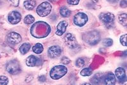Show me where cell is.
Listing matches in <instances>:
<instances>
[{
    "label": "cell",
    "mask_w": 127,
    "mask_h": 85,
    "mask_svg": "<svg viewBox=\"0 0 127 85\" xmlns=\"http://www.w3.org/2000/svg\"><path fill=\"white\" fill-rule=\"evenodd\" d=\"M100 20L103 22L105 27L108 28H111L114 27V16L113 13H102L100 14Z\"/></svg>",
    "instance_id": "obj_3"
},
{
    "label": "cell",
    "mask_w": 127,
    "mask_h": 85,
    "mask_svg": "<svg viewBox=\"0 0 127 85\" xmlns=\"http://www.w3.org/2000/svg\"><path fill=\"white\" fill-rule=\"evenodd\" d=\"M8 83V79L6 76H0V85H5Z\"/></svg>",
    "instance_id": "obj_22"
},
{
    "label": "cell",
    "mask_w": 127,
    "mask_h": 85,
    "mask_svg": "<svg viewBox=\"0 0 127 85\" xmlns=\"http://www.w3.org/2000/svg\"><path fill=\"white\" fill-rule=\"evenodd\" d=\"M6 71L11 74H17L20 71L19 62L16 60L11 61L6 64Z\"/></svg>",
    "instance_id": "obj_5"
},
{
    "label": "cell",
    "mask_w": 127,
    "mask_h": 85,
    "mask_svg": "<svg viewBox=\"0 0 127 85\" xmlns=\"http://www.w3.org/2000/svg\"><path fill=\"white\" fill-rule=\"evenodd\" d=\"M76 65L78 68H81V67H83L85 65V61L81 58H79V59H77L76 62Z\"/></svg>",
    "instance_id": "obj_24"
},
{
    "label": "cell",
    "mask_w": 127,
    "mask_h": 85,
    "mask_svg": "<svg viewBox=\"0 0 127 85\" xmlns=\"http://www.w3.org/2000/svg\"><path fill=\"white\" fill-rule=\"evenodd\" d=\"M113 43V41L111 39H105L103 42V44L106 47L111 46Z\"/></svg>",
    "instance_id": "obj_23"
},
{
    "label": "cell",
    "mask_w": 127,
    "mask_h": 85,
    "mask_svg": "<svg viewBox=\"0 0 127 85\" xmlns=\"http://www.w3.org/2000/svg\"><path fill=\"white\" fill-rule=\"evenodd\" d=\"M115 74L116 77L121 83L124 82L127 80L125 70L123 68H118L116 69Z\"/></svg>",
    "instance_id": "obj_12"
},
{
    "label": "cell",
    "mask_w": 127,
    "mask_h": 85,
    "mask_svg": "<svg viewBox=\"0 0 127 85\" xmlns=\"http://www.w3.org/2000/svg\"><path fill=\"white\" fill-rule=\"evenodd\" d=\"M83 39L87 43L91 45H94L99 42L100 36L97 31H92L84 35Z\"/></svg>",
    "instance_id": "obj_2"
},
{
    "label": "cell",
    "mask_w": 127,
    "mask_h": 85,
    "mask_svg": "<svg viewBox=\"0 0 127 85\" xmlns=\"http://www.w3.org/2000/svg\"><path fill=\"white\" fill-rule=\"evenodd\" d=\"M50 1H56V0H50Z\"/></svg>",
    "instance_id": "obj_32"
},
{
    "label": "cell",
    "mask_w": 127,
    "mask_h": 85,
    "mask_svg": "<svg viewBox=\"0 0 127 85\" xmlns=\"http://www.w3.org/2000/svg\"><path fill=\"white\" fill-rule=\"evenodd\" d=\"M8 1L14 6H18L20 0H8Z\"/></svg>",
    "instance_id": "obj_28"
},
{
    "label": "cell",
    "mask_w": 127,
    "mask_h": 85,
    "mask_svg": "<svg viewBox=\"0 0 127 85\" xmlns=\"http://www.w3.org/2000/svg\"><path fill=\"white\" fill-rule=\"evenodd\" d=\"M67 72V68L64 66L58 65L51 69L50 76L53 79H59L65 76Z\"/></svg>",
    "instance_id": "obj_1"
},
{
    "label": "cell",
    "mask_w": 127,
    "mask_h": 85,
    "mask_svg": "<svg viewBox=\"0 0 127 85\" xmlns=\"http://www.w3.org/2000/svg\"><path fill=\"white\" fill-rule=\"evenodd\" d=\"M7 40L10 43L17 44L21 42L22 38L19 33L16 32H11L7 35Z\"/></svg>",
    "instance_id": "obj_10"
},
{
    "label": "cell",
    "mask_w": 127,
    "mask_h": 85,
    "mask_svg": "<svg viewBox=\"0 0 127 85\" xmlns=\"http://www.w3.org/2000/svg\"><path fill=\"white\" fill-rule=\"evenodd\" d=\"M119 22H120L122 25L123 26H127V16L126 13L121 14L119 16Z\"/></svg>",
    "instance_id": "obj_19"
},
{
    "label": "cell",
    "mask_w": 127,
    "mask_h": 85,
    "mask_svg": "<svg viewBox=\"0 0 127 85\" xmlns=\"http://www.w3.org/2000/svg\"><path fill=\"white\" fill-rule=\"evenodd\" d=\"M104 83L105 85H113L116 83V77L113 73H109L107 74L105 76L104 79Z\"/></svg>",
    "instance_id": "obj_14"
},
{
    "label": "cell",
    "mask_w": 127,
    "mask_h": 85,
    "mask_svg": "<svg viewBox=\"0 0 127 85\" xmlns=\"http://www.w3.org/2000/svg\"><path fill=\"white\" fill-rule=\"evenodd\" d=\"M41 60L34 56H30L26 59V64L29 67L38 66L40 64Z\"/></svg>",
    "instance_id": "obj_11"
},
{
    "label": "cell",
    "mask_w": 127,
    "mask_h": 85,
    "mask_svg": "<svg viewBox=\"0 0 127 85\" xmlns=\"http://www.w3.org/2000/svg\"><path fill=\"white\" fill-rule=\"evenodd\" d=\"M52 8V6L50 3L45 1L39 4L37 8L36 12L39 16H41V17H45V16H48L50 13Z\"/></svg>",
    "instance_id": "obj_4"
},
{
    "label": "cell",
    "mask_w": 127,
    "mask_h": 85,
    "mask_svg": "<svg viewBox=\"0 0 127 85\" xmlns=\"http://www.w3.org/2000/svg\"><path fill=\"white\" fill-rule=\"evenodd\" d=\"M32 51L36 54H41L43 51V47L41 43H38L32 47Z\"/></svg>",
    "instance_id": "obj_18"
},
{
    "label": "cell",
    "mask_w": 127,
    "mask_h": 85,
    "mask_svg": "<svg viewBox=\"0 0 127 85\" xmlns=\"http://www.w3.org/2000/svg\"><path fill=\"white\" fill-rule=\"evenodd\" d=\"M21 14L20 13L16 11L10 12L8 15V21L12 24H17L21 20Z\"/></svg>",
    "instance_id": "obj_9"
},
{
    "label": "cell",
    "mask_w": 127,
    "mask_h": 85,
    "mask_svg": "<svg viewBox=\"0 0 127 85\" xmlns=\"http://www.w3.org/2000/svg\"><path fill=\"white\" fill-rule=\"evenodd\" d=\"M34 18L33 16L31 15V14H28L27 16L25 17L24 18V23H26V24L29 25L31 24V23H33L34 22Z\"/></svg>",
    "instance_id": "obj_21"
},
{
    "label": "cell",
    "mask_w": 127,
    "mask_h": 85,
    "mask_svg": "<svg viewBox=\"0 0 127 85\" xmlns=\"http://www.w3.org/2000/svg\"><path fill=\"white\" fill-rule=\"evenodd\" d=\"M67 25L68 23L66 21H62V22H60L57 27V31L55 32L56 35H57L59 36L62 35L64 33H65Z\"/></svg>",
    "instance_id": "obj_13"
},
{
    "label": "cell",
    "mask_w": 127,
    "mask_h": 85,
    "mask_svg": "<svg viewBox=\"0 0 127 85\" xmlns=\"http://www.w3.org/2000/svg\"><path fill=\"white\" fill-rule=\"evenodd\" d=\"M70 62H71L70 59H69V58L66 57H64L61 59V62L65 65L68 64Z\"/></svg>",
    "instance_id": "obj_26"
},
{
    "label": "cell",
    "mask_w": 127,
    "mask_h": 85,
    "mask_svg": "<svg viewBox=\"0 0 127 85\" xmlns=\"http://www.w3.org/2000/svg\"><path fill=\"white\" fill-rule=\"evenodd\" d=\"M120 42L123 45L127 46V34H125L120 37Z\"/></svg>",
    "instance_id": "obj_25"
},
{
    "label": "cell",
    "mask_w": 127,
    "mask_h": 85,
    "mask_svg": "<svg viewBox=\"0 0 127 85\" xmlns=\"http://www.w3.org/2000/svg\"><path fill=\"white\" fill-rule=\"evenodd\" d=\"M67 3L71 5H76L79 3V0H67Z\"/></svg>",
    "instance_id": "obj_27"
},
{
    "label": "cell",
    "mask_w": 127,
    "mask_h": 85,
    "mask_svg": "<svg viewBox=\"0 0 127 85\" xmlns=\"http://www.w3.org/2000/svg\"><path fill=\"white\" fill-rule=\"evenodd\" d=\"M127 1L126 0H122V1L121 2V6L125 8L127 6Z\"/></svg>",
    "instance_id": "obj_29"
},
{
    "label": "cell",
    "mask_w": 127,
    "mask_h": 85,
    "mask_svg": "<svg viewBox=\"0 0 127 85\" xmlns=\"http://www.w3.org/2000/svg\"><path fill=\"white\" fill-rule=\"evenodd\" d=\"M65 42L70 49H75L78 46L76 39L71 33H67L65 37Z\"/></svg>",
    "instance_id": "obj_7"
},
{
    "label": "cell",
    "mask_w": 127,
    "mask_h": 85,
    "mask_svg": "<svg viewBox=\"0 0 127 85\" xmlns=\"http://www.w3.org/2000/svg\"><path fill=\"white\" fill-rule=\"evenodd\" d=\"M88 22V16L85 13L79 12L74 17V23L78 27H82Z\"/></svg>",
    "instance_id": "obj_6"
},
{
    "label": "cell",
    "mask_w": 127,
    "mask_h": 85,
    "mask_svg": "<svg viewBox=\"0 0 127 85\" xmlns=\"http://www.w3.org/2000/svg\"><path fill=\"white\" fill-rule=\"evenodd\" d=\"M31 49V44L28 43H24L20 46V53L22 54H26L29 52V51Z\"/></svg>",
    "instance_id": "obj_16"
},
{
    "label": "cell",
    "mask_w": 127,
    "mask_h": 85,
    "mask_svg": "<svg viewBox=\"0 0 127 85\" xmlns=\"http://www.w3.org/2000/svg\"><path fill=\"white\" fill-rule=\"evenodd\" d=\"M39 81H42V82H43V81H45V80H46V78H45V76H40L39 78Z\"/></svg>",
    "instance_id": "obj_30"
},
{
    "label": "cell",
    "mask_w": 127,
    "mask_h": 85,
    "mask_svg": "<svg viewBox=\"0 0 127 85\" xmlns=\"http://www.w3.org/2000/svg\"><path fill=\"white\" fill-rule=\"evenodd\" d=\"M60 13L63 17H69L71 15V12L67 8L64 6L61 8L60 10Z\"/></svg>",
    "instance_id": "obj_17"
},
{
    "label": "cell",
    "mask_w": 127,
    "mask_h": 85,
    "mask_svg": "<svg viewBox=\"0 0 127 85\" xmlns=\"http://www.w3.org/2000/svg\"><path fill=\"white\" fill-rule=\"evenodd\" d=\"M107 1L111 2V3H116V2H117L118 0H107Z\"/></svg>",
    "instance_id": "obj_31"
},
{
    "label": "cell",
    "mask_w": 127,
    "mask_h": 85,
    "mask_svg": "<svg viewBox=\"0 0 127 85\" xmlns=\"http://www.w3.org/2000/svg\"><path fill=\"white\" fill-rule=\"evenodd\" d=\"M48 56L52 58H56L59 57L62 53V49L58 45H54L48 49Z\"/></svg>",
    "instance_id": "obj_8"
},
{
    "label": "cell",
    "mask_w": 127,
    "mask_h": 85,
    "mask_svg": "<svg viewBox=\"0 0 127 85\" xmlns=\"http://www.w3.org/2000/svg\"><path fill=\"white\" fill-rule=\"evenodd\" d=\"M92 69L91 68H87L83 69L82 71H81V72H80V74L83 76H89L92 75Z\"/></svg>",
    "instance_id": "obj_20"
},
{
    "label": "cell",
    "mask_w": 127,
    "mask_h": 85,
    "mask_svg": "<svg viewBox=\"0 0 127 85\" xmlns=\"http://www.w3.org/2000/svg\"><path fill=\"white\" fill-rule=\"evenodd\" d=\"M36 2L35 0H26L24 2V5L28 10H32L35 7Z\"/></svg>",
    "instance_id": "obj_15"
}]
</instances>
